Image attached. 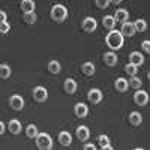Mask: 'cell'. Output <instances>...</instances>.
Listing matches in <instances>:
<instances>
[{
  "label": "cell",
  "mask_w": 150,
  "mask_h": 150,
  "mask_svg": "<svg viewBox=\"0 0 150 150\" xmlns=\"http://www.w3.org/2000/svg\"><path fill=\"white\" fill-rule=\"evenodd\" d=\"M134 101H135V104L137 105H140V107H143V105H146L147 102H149V95L144 92V90H137V93L134 95Z\"/></svg>",
  "instance_id": "6"
},
{
  "label": "cell",
  "mask_w": 150,
  "mask_h": 150,
  "mask_svg": "<svg viewBox=\"0 0 150 150\" xmlns=\"http://www.w3.org/2000/svg\"><path fill=\"white\" fill-rule=\"evenodd\" d=\"M8 128H9V132L11 134H14V135H18L21 132V123L18 120H11L9 125H8Z\"/></svg>",
  "instance_id": "17"
},
{
  "label": "cell",
  "mask_w": 150,
  "mask_h": 150,
  "mask_svg": "<svg viewBox=\"0 0 150 150\" xmlns=\"http://www.w3.org/2000/svg\"><path fill=\"white\" fill-rule=\"evenodd\" d=\"M102 24H104V27H105V29H108V30H112V29H114V26H116V20H114V17L107 15V17H104V20H102Z\"/></svg>",
  "instance_id": "21"
},
{
  "label": "cell",
  "mask_w": 150,
  "mask_h": 150,
  "mask_svg": "<svg viewBox=\"0 0 150 150\" xmlns=\"http://www.w3.org/2000/svg\"><path fill=\"white\" fill-rule=\"evenodd\" d=\"M128 17H129V14H128L126 9H117L116 14H114L116 23H125V21H128Z\"/></svg>",
  "instance_id": "14"
},
{
  "label": "cell",
  "mask_w": 150,
  "mask_h": 150,
  "mask_svg": "<svg viewBox=\"0 0 150 150\" xmlns=\"http://www.w3.org/2000/svg\"><path fill=\"white\" fill-rule=\"evenodd\" d=\"M11 74H12V71H11L9 65H6V63H2V65H0V78L6 80V78L11 77Z\"/></svg>",
  "instance_id": "22"
},
{
  "label": "cell",
  "mask_w": 150,
  "mask_h": 150,
  "mask_svg": "<svg viewBox=\"0 0 150 150\" xmlns=\"http://www.w3.org/2000/svg\"><path fill=\"white\" fill-rule=\"evenodd\" d=\"M122 2V0H110V3H112V5H119Z\"/></svg>",
  "instance_id": "37"
},
{
  "label": "cell",
  "mask_w": 150,
  "mask_h": 150,
  "mask_svg": "<svg viewBox=\"0 0 150 150\" xmlns=\"http://www.w3.org/2000/svg\"><path fill=\"white\" fill-rule=\"evenodd\" d=\"M59 141H60V144L62 146H71V143H72V137H71V134L69 132H60L59 134Z\"/></svg>",
  "instance_id": "18"
},
{
  "label": "cell",
  "mask_w": 150,
  "mask_h": 150,
  "mask_svg": "<svg viewBox=\"0 0 150 150\" xmlns=\"http://www.w3.org/2000/svg\"><path fill=\"white\" fill-rule=\"evenodd\" d=\"M98 141H99V144H101V147H104L105 144H110V138L107 135H99L98 137Z\"/></svg>",
  "instance_id": "32"
},
{
  "label": "cell",
  "mask_w": 150,
  "mask_h": 150,
  "mask_svg": "<svg viewBox=\"0 0 150 150\" xmlns=\"http://www.w3.org/2000/svg\"><path fill=\"white\" fill-rule=\"evenodd\" d=\"M75 134H77V138L80 141H87V138H89V135H90V131L87 126H78Z\"/></svg>",
  "instance_id": "12"
},
{
  "label": "cell",
  "mask_w": 150,
  "mask_h": 150,
  "mask_svg": "<svg viewBox=\"0 0 150 150\" xmlns=\"http://www.w3.org/2000/svg\"><path fill=\"white\" fill-rule=\"evenodd\" d=\"M9 105L12 110H15V111H21L23 107H24V101H23V98L18 96V95H14V96H11L9 99Z\"/></svg>",
  "instance_id": "7"
},
{
  "label": "cell",
  "mask_w": 150,
  "mask_h": 150,
  "mask_svg": "<svg viewBox=\"0 0 150 150\" xmlns=\"http://www.w3.org/2000/svg\"><path fill=\"white\" fill-rule=\"evenodd\" d=\"M87 98L92 104H99L102 101V92L99 89H92L89 93H87Z\"/></svg>",
  "instance_id": "9"
},
{
  "label": "cell",
  "mask_w": 150,
  "mask_h": 150,
  "mask_svg": "<svg viewBox=\"0 0 150 150\" xmlns=\"http://www.w3.org/2000/svg\"><path fill=\"white\" fill-rule=\"evenodd\" d=\"M36 146H38V149H41V150H50L53 147V140H51V137H50L48 134H45V132H38V135H36Z\"/></svg>",
  "instance_id": "3"
},
{
  "label": "cell",
  "mask_w": 150,
  "mask_h": 150,
  "mask_svg": "<svg viewBox=\"0 0 150 150\" xmlns=\"http://www.w3.org/2000/svg\"><path fill=\"white\" fill-rule=\"evenodd\" d=\"M96 6L99 8V9H107L108 8V5H110V0H96Z\"/></svg>",
  "instance_id": "30"
},
{
  "label": "cell",
  "mask_w": 150,
  "mask_h": 150,
  "mask_svg": "<svg viewBox=\"0 0 150 150\" xmlns=\"http://www.w3.org/2000/svg\"><path fill=\"white\" fill-rule=\"evenodd\" d=\"M129 122L134 125V126H138V125L143 123V116L140 114L138 111H132L129 114Z\"/></svg>",
  "instance_id": "16"
},
{
  "label": "cell",
  "mask_w": 150,
  "mask_h": 150,
  "mask_svg": "<svg viewBox=\"0 0 150 150\" xmlns=\"http://www.w3.org/2000/svg\"><path fill=\"white\" fill-rule=\"evenodd\" d=\"M74 112H75V116H77V117L83 119V117H86V116H87V112H89V108H87V105H86V104L78 102L77 105H75V108H74Z\"/></svg>",
  "instance_id": "10"
},
{
  "label": "cell",
  "mask_w": 150,
  "mask_h": 150,
  "mask_svg": "<svg viewBox=\"0 0 150 150\" xmlns=\"http://www.w3.org/2000/svg\"><path fill=\"white\" fill-rule=\"evenodd\" d=\"M105 42L111 50H120L123 47V35L117 30H110V33L105 38Z\"/></svg>",
  "instance_id": "1"
},
{
  "label": "cell",
  "mask_w": 150,
  "mask_h": 150,
  "mask_svg": "<svg viewBox=\"0 0 150 150\" xmlns=\"http://www.w3.org/2000/svg\"><path fill=\"white\" fill-rule=\"evenodd\" d=\"M3 21H6V14L3 11H0V23H3Z\"/></svg>",
  "instance_id": "34"
},
{
  "label": "cell",
  "mask_w": 150,
  "mask_h": 150,
  "mask_svg": "<svg viewBox=\"0 0 150 150\" xmlns=\"http://www.w3.org/2000/svg\"><path fill=\"white\" fill-rule=\"evenodd\" d=\"M129 63H132V65H135V66H141V65L144 63V57H143V54L138 53V51L131 53V56H129Z\"/></svg>",
  "instance_id": "11"
},
{
  "label": "cell",
  "mask_w": 150,
  "mask_h": 150,
  "mask_svg": "<svg viewBox=\"0 0 150 150\" xmlns=\"http://www.w3.org/2000/svg\"><path fill=\"white\" fill-rule=\"evenodd\" d=\"M84 149H86V150H95L96 147H95V144H86Z\"/></svg>",
  "instance_id": "35"
},
{
  "label": "cell",
  "mask_w": 150,
  "mask_h": 150,
  "mask_svg": "<svg viewBox=\"0 0 150 150\" xmlns=\"http://www.w3.org/2000/svg\"><path fill=\"white\" fill-rule=\"evenodd\" d=\"M96 27H98V23H96V20L93 17H86L83 20V30L84 32L92 33V32L96 30Z\"/></svg>",
  "instance_id": "5"
},
{
  "label": "cell",
  "mask_w": 150,
  "mask_h": 150,
  "mask_svg": "<svg viewBox=\"0 0 150 150\" xmlns=\"http://www.w3.org/2000/svg\"><path fill=\"white\" fill-rule=\"evenodd\" d=\"M114 87H116L117 92H126L128 87H129V84H128V81L125 80V78H117L116 83H114Z\"/></svg>",
  "instance_id": "19"
},
{
  "label": "cell",
  "mask_w": 150,
  "mask_h": 150,
  "mask_svg": "<svg viewBox=\"0 0 150 150\" xmlns=\"http://www.w3.org/2000/svg\"><path fill=\"white\" fill-rule=\"evenodd\" d=\"M132 24H134L135 32H144V30L147 29V23H146L144 20H137V21L132 23Z\"/></svg>",
  "instance_id": "25"
},
{
  "label": "cell",
  "mask_w": 150,
  "mask_h": 150,
  "mask_svg": "<svg viewBox=\"0 0 150 150\" xmlns=\"http://www.w3.org/2000/svg\"><path fill=\"white\" fill-rule=\"evenodd\" d=\"M3 132H5V123L0 122V135H3Z\"/></svg>",
  "instance_id": "36"
},
{
  "label": "cell",
  "mask_w": 150,
  "mask_h": 150,
  "mask_svg": "<svg viewBox=\"0 0 150 150\" xmlns=\"http://www.w3.org/2000/svg\"><path fill=\"white\" fill-rule=\"evenodd\" d=\"M125 71H126V74H129L131 77H134V75H137V72H138V66H135V65L129 63V65L125 66Z\"/></svg>",
  "instance_id": "29"
},
{
  "label": "cell",
  "mask_w": 150,
  "mask_h": 150,
  "mask_svg": "<svg viewBox=\"0 0 150 150\" xmlns=\"http://www.w3.org/2000/svg\"><path fill=\"white\" fill-rule=\"evenodd\" d=\"M120 33H122L123 36L131 38V36H134L137 32H135V29H134V24H132V23L125 21V23H122V30H120Z\"/></svg>",
  "instance_id": "8"
},
{
  "label": "cell",
  "mask_w": 150,
  "mask_h": 150,
  "mask_svg": "<svg viewBox=\"0 0 150 150\" xmlns=\"http://www.w3.org/2000/svg\"><path fill=\"white\" fill-rule=\"evenodd\" d=\"M33 98H35V101L38 102H45L47 101V98H48V92L45 87H41V86H38L33 89Z\"/></svg>",
  "instance_id": "4"
},
{
  "label": "cell",
  "mask_w": 150,
  "mask_h": 150,
  "mask_svg": "<svg viewBox=\"0 0 150 150\" xmlns=\"http://www.w3.org/2000/svg\"><path fill=\"white\" fill-rule=\"evenodd\" d=\"M143 50H144L146 53L150 51V42H149V41H144V42H143Z\"/></svg>",
  "instance_id": "33"
},
{
  "label": "cell",
  "mask_w": 150,
  "mask_h": 150,
  "mask_svg": "<svg viewBox=\"0 0 150 150\" xmlns=\"http://www.w3.org/2000/svg\"><path fill=\"white\" fill-rule=\"evenodd\" d=\"M63 89H65V92H66V93L74 95V93H75V90H77V83H75L72 78H68V80H65Z\"/></svg>",
  "instance_id": "13"
},
{
  "label": "cell",
  "mask_w": 150,
  "mask_h": 150,
  "mask_svg": "<svg viewBox=\"0 0 150 150\" xmlns=\"http://www.w3.org/2000/svg\"><path fill=\"white\" fill-rule=\"evenodd\" d=\"M21 11L23 12H32V11H35V2H33V0H23V2H21Z\"/></svg>",
  "instance_id": "23"
},
{
  "label": "cell",
  "mask_w": 150,
  "mask_h": 150,
  "mask_svg": "<svg viewBox=\"0 0 150 150\" xmlns=\"http://www.w3.org/2000/svg\"><path fill=\"white\" fill-rule=\"evenodd\" d=\"M9 30H11V24L8 21L0 23V33H8Z\"/></svg>",
  "instance_id": "31"
},
{
  "label": "cell",
  "mask_w": 150,
  "mask_h": 150,
  "mask_svg": "<svg viewBox=\"0 0 150 150\" xmlns=\"http://www.w3.org/2000/svg\"><path fill=\"white\" fill-rule=\"evenodd\" d=\"M128 84L132 87V89H135V90H138V89H141V84H143V81L140 80V78H137L135 77V75H134V77L128 81Z\"/></svg>",
  "instance_id": "27"
},
{
  "label": "cell",
  "mask_w": 150,
  "mask_h": 150,
  "mask_svg": "<svg viewBox=\"0 0 150 150\" xmlns=\"http://www.w3.org/2000/svg\"><path fill=\"white\" fill-rule=\"evenodd\" d=\"M26 135L29 137V138H36V135H38V128L35 126V125H29V126L26 128Z\"/></svg>",
  "instance_id": "28"
},
{
  "label": "cell",
  "mask_w": 150,
  "mask_h": 150,
  "mask_svg": "<svg viewBox=\"0 0 150 150\" xmlns=\"http://www.w3.org/2000/svg\"><path fill=\"white\" fill-rule=\"evenodd\" d=\"M51 18L56 21V23H63L68 17V9L63 6V5H54L51 8V12H50Z\"/></svg>",
  "instance_id": "2"
},
{
  "label": "cell",
  "mask_w": 150,
  "mask_h": 150,
  "mask_svg": "<svg viewBox=\"0 0 150 150\" xmlns=\"http://www.w3.org/2000/svg\"><path fill=\"white\" fill-rule=\"evenodd\" d=\"M81 71L84 72V75L90 77V75H93V74H95V65L92 63V62H86V63L81 66Z\"/></svg>",
  "instance_id": "20"
},
{
  "label": "cell",
  "mask_w": 150,
  "mask_h": 150,
  "mask_svg": "<svg viewBox=\"0 0 150 150\" xmlns=\"http://www.w3.org/2000/svg\"><path fill=\"white\" fill-rule=\"evenodd\" d=\"M48 71L51 72V74H59L60 72V63L57 60H51L48 63Z\"/></svg>",
  "instance_id": "26"
},
{
  "label": "cell",
  "mask_w": 150,
  "mask_h": 150,
  "mask_svg": "<svg viewBox=\"0 0 150 150\" xmlns=\"http://www.w3.org/2000/svg\"><path fill=\"white\" fill-rule=\"evenodd\" d=\"M104 62H105V65H108V66H114V65H117V56L112 51L105 53L104 54Z\"/></svg>",
  "instance_id": "15"
},
{
  "label": "cell",
  "mask_w": 150,
  "mask_h": 150,
  "mask_svg": "<svg viewBox=\"0 0 150 150\" xmlns=\"http://www.w3.org/2000/svg\"><path fill=\"white\" fill-rule=\"evenodd\" d=\"M36 20H38V17H36V14H35V11H32V12H24V21H26L27 24H35Z\"/></svg>",
  "instance_id": "24"
}]
</instances>
